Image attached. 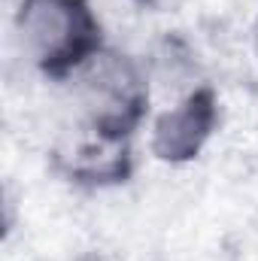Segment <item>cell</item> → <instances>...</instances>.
Returning <instances> with one entry per match:
<instances>
[{"instance_id": "cell-4", "label": "cell", "mask_w": 258, "mask_h": 261, "mask_svg": "<svg viewBox=\"0 0 258 261\" xmlns=\"http://www.w3.org/2000/svg\"><path fill=\"white\" fill-rule=\"evenodd\" d=\"M134 3H140L143 9H152V12H176L186 0H134Z\"/></svg>"}, {"instance_id": "cell-2", "label": "cell", "mask_w": 258, "mask_h": 261, "mask_svg": "<svg viewBox=\"0 0 258 261\" xmlns=\"http://www.w3.org/2000/svg\"><path fill=\"white\" fill-rule=\"evenodd\" d=\"M82 107L104 146L122 149L146 116L149 88L137 64L119 52H100L79 70Z\"/></svg>"}, {"instance_id": "cell-1", "label": "cell", "mask_w": 258, "mask_h": 261, "mask_svg": "<svg viewBox=\"0 0 258 261\" xmlns=\"http://www.w3.org/2000/svg\"><path fill=\"white\" fill-rule=\"evenodd\" d=\"M15 24L34 64L55 82L104 52V28L88 0H21Z\"/></svg>"}, {"instance_id": "cell-3", "label": "cell", "mask_w": 258, "mask_h": 261, "mask_svg": "<svg viewBox=\"0 0 258 261\" xmlns=\"http://www.w3.org/2000/svg\"><path fill=\"white\" fill-rule=\"evenodd\" d=\"M219 122V100L210 85L194 88L192 94L161 113L152 128V152L167 164H186L200 155Z\"/></svg>"}, {"instance_id": "cell-5", "label": "cell", "mask_w": 258, "mask_h": 261, "mask_svg": "<svg viewBox=\"0 0 258 261\" xmlns=\"http://www.w3.org/2000/svg\"><path fill=\"white\" fill-rule=\"evenodd\" d=\"M255 49H258V24H255Z\"/></svg>"}]
</instances>
